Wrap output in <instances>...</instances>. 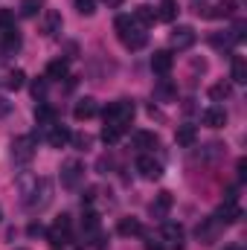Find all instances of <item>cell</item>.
I'll return each instance as SVG.
<instances>
[{
	"label": "cell",
	"mask_w": 247,
	"mask_h": 250,
	"mask_svg": "<svg viewBox=\"0 0 247 250\" xmlns=\"http://www.w3.org/2000/svg\"><path fill=\"white\" fill-rule=\"evenodd\" d=\"M134 114H137V108L131 99H117L102 111V120H105V125H117L120 131H128V125L134 123Z\"/></svg>",
	"instance_id": "6da1fadb"
},
{
	"label": "cell",
	"mask_w": 247,
	"mask_h": 250,
	"mask_svg": "<svg viewBox=\"0 0 247 250\" xmlns=\"http://www.w3.org/2000/svg\"><path fill=\"white\" fill-rule=\"evenodd\" d=\"M50 201H53V184H50L47 178H38L35 187L26 192V207L35 212V209H44Z\"/></svg>",
	"instance_id": "7a4b0ae2"
},
{
	"label": "cell",
	"mask_w": 247,
	"mask_h": 250,
	"mask_svg": "<svg viewBox=\"0 0 247 250\" xmlns=\"http://www.w3.org/2000/svg\"><path fill=\"white\" fill-rule=\"evenodd\" d=\"M70 230H73L70 215H59V218H56V224L50 227V245H53V250H62L64 245L70 242Z\"/></svg>",
	"instance_id": "3957f363"
},
{
	"label": "cell",
	"mask_w": 247,
	"mask_h": 250,
	"mask_svg": "<svg viewBox=\"0 0 247 250\" xmlns=\"http://www.w3.org/2000/svg\"><path fill=\"white\" fill-rule=\"evenodd\" d=\"M12 157H15V163H29V160L35 157V143H32V137H15V140H12Z\"/></svg>",
	"instance_id": "277c9868"
},
{
	"label": "cell",
	"mask_w": 247,
	"mask_h": 250,
	"mask_svg": "<svg viewBox=\"0 0 247 250\" xmlns=\"http://www.w3.org/2000/svg\"><path fill=\"white\" fill-rule=\"evenodd\" d=\"M137 172H140L145 181H160V178H163V166H160L154 157H148V154H143V157L137 160Z\"/></svg>",
	"instance_id": "5b68a950"
},
{
	"label": "cell",
	"mask_w": 247,
	"mask_h": 250,
	"mask_svg": "<svg viewBox=\"0 0 247 250\" xmlns=\"http://www.w3.org/2000/svg\"><path fill=\"white\" fill-rule=\"evenodd\" d=\"M172 204H175L172 192H160V195H154V201L148 204V212H151V218H160V221H163V218L169 215Z\"/></svg>",
	"instance_id": "8992f818"
},
{
	"label": "cell",
	"mask_w": 247,
	"mask_h": 250,
	"mask_svg": "<svg viewBox=\"0 0 247 250\" xmlns=\"http://www.w3.org/2000/svg\"><path fill=\"white\" fill-rule=\"evenodd\" d=\"M215 221H218V224H236V221H242V207H239V201H224V204L218 207V212H215Z\"/></svg>",
	"instance_id": "52a82bcc"
},
{
	"label": "cell",
	"mask_w": 247,
	"mask_h": 250,
	"mask_svg": "<svg viewBox=\"0 0 247 250\" xmlns=\"http://www.w3.org/2000/svg\"><path fill=\"white\" fill-rule=\"evenodd\" d=\"M102 221H99V215L96 212H84V218H82V239L84 242H96L102 233Z\"/></svg>",
	"instance_id": "ba28073f"
},
{
	"label": "cell",
	"mask_w": 247,
	"mask_h": 250,
	"mask_svg": "<svg viewBox=\"0 0 247 250\" xmlns=\"http://www.w3.org/2000/svg\"><path fill=\"white\" fill-rule=\"evenodd\" d=\"M82 175H84V166L79 163V160H67L62 166V184L67 189H73L79 181H82Z\"/></svg>",
	"instance_id": "9c48e42d"
},
{
	"label": "cell",
	"mask_w": 247,
	"mask_h": 250,
	"mask_svg": "<svg viewBox=\"0 0 247 250\" xmlns=\"http://www.w3.org/2000/svg\"><path fill=\"white\" fill-rule=\"evenodd\" d=\"M99 114V105H96V99L93 96H84V99H79L76 102V108H73V117L79 120V123H84V120H93Z\"/></svg>",
	"instance_id": "30bf717a"
},
{
	"label": "cell",
	"mask_w": 247,
	"mask_h": 250,
	"mask_svg": "<svg viewBox=\"0 0 247 250\" xmlns=\"http://www.w3.org/2000/svg\"><path fill=\"white\" fill-rule=\"evenodd\" d=\"M169 38H172V47H178V50H189V47L195 44V38H198V35H195V29H192V26H175Z\"/></svg>",
	"instance_id": "8fae6325"
},
{
	"label": "cell",
	"mask_w": 247,
	"mask_h": 250,
	"mask_svg": "<svg viewBox=\"0 0 247 250\" xmlns=\"http://www.w3.org/2000/svg\"><path fill=\"white\" fill-rule=\"evenodd\" d=\"M172 67H175V56H172L169 50H157V53L151 56V70H154L157 76H169Z\"/></svg>",
	"instance_id": "7c38bea8"
},
{
	"label": "cell",
	"mask_w": 247,
	"mask_h": 250,
	"mask_svg": "<svg viewBox=\"0 0 247 250\" xmlns=\"http://www.w3.org/2000/svg\"><path fill=\"white\" fill-rule=\"evenodd\" d=\"M70 137H73V131H70L67 125L53 123V125H50V134H47V143H50L53 148H64V146L70 143Z\"/></svg>",
	"instance_id": "4fadbf2b"
},
{
	"label": "cell",
	"mask_w": 247,
	"mask_h": 250,
	"mask_svg": "<svg viewBox=\"0 0 247 250\" xmlns=\"http://www.w3.org/2000/svg\"><path fill=\"white\" fill-rule=\"evenodd\" d=\"M120 41H123L125 50H143L148 38H145V32H140L137 26H131L128 32H123V35H120Z\"/></svg>",
	"instance_id": "5bb4252c"
},
{
	"label": "cell",
	"mask_w": 247,
	"mask_h": 250,
	"mask_svg": "<svg viewBox=\"0 0 247 250\" xmlns=\"http://www.w3.org/2000/svg\"><path fill=\"white\" fill-rule=\"evenodd\" d=\"M134 146L140 148V151H151V148H157L160 146V137L154 134V131H134Z\"/></svg>",
	"instance_id": "9a60e30c"
},
{
	"label": "cell",
	"mask_w": 247,
	"mask_h": 250,
	"mask_svg": "<svg viewBox=\"0 0 247 250\" xmlns=\"http://www.w3.org/2000/svg\"><path fill=\"white\" fill-rule=\"evenodd\" d=\"M204 125H209V128H224V125H227V111H224L221 105H209V108L204 111Z\"/></svg>",
	"instance_id": "2e32d148"
},
{
	"label": "cell",
	"mask_w": 247,
	"mask_h": 250,
	"mask_svg": "<svg viewBox=\"0 0 247 250\" xmlns=\"http://www.w3.org/2000/svg\"><path fill=\"white\" fill-rule=\"evenodd\" d=\"M62 26H64L62 12L47 9V12H44V26H41V32H44V35H56V32H62Z\"/></svg>",
	"instance_id": "e0dca14e"
},
{
	"label": "cell",
	"mask_w": 247,
	"mask_h": 250,
	"mask_svg": "<svg viewBox=\"0 0 247 250\" xmlns=\"http://www.w3.org/2000/svg\"><path fill=\"white\" fill-rule=\"evenodd\" d=\"M195 140H198V128H195V125H189V123L178 125V131H175V143H178V146L189 148Z\"/></svg>",
	"instance_id": "ac0fdd59"
},
{
	"label": "cell",
	"mask_w": 247,
	"mask_h": 250,
	"mask_svg": "<svg viewBox=\"0 0 247 250\" xmlns=\"http://www.w3.org/2000/svg\"><path fill=\"white\" fill-rule=\"evenodd\" d=\"M218 221L215 218H209V221H204V224H198V239H201V245H212L215 242V236H218Z\"/></svg>",
	"instance_id": "d6986e66"
},
{
	"label": "cell",
	"mask_w": 247,
	"mask_h": 250,
	"mask_svg": "<svg viewBox=\"0 0 247 250\" xmlns=\"http://www.w3.org/2000/svg\"><path fill=\"white\" fill-rule=\"evenodd\" d=\"M131 21H134V23H140V26H151V23L157 21V12H154L151 6H145V3H143V6H137V9H134Z\"/></svg>",
	"instance_id": "ffe728a7"
},
{
	"label": "cell",
	"mask_w": 247,
	"mask_h": 250,
	"mask_svg": "<svg viewBox=\"0 0 247 250\" xmlns=\"http://www.w3.org/2000/svg\"><path fill=\"white\" fill-rule=\"evenodd\" d=\"M117 230H120V236H125V239H131V236H143V233H145L140 218H123Z\"/></svg>",
	"instance_id": "44dd1931"
},
{
	"label": "cell",
	"mask_w": 247,
	"mask_h": 250,
	"mask_svg": "<svg viewBox=\"0 0 247 250\" xmlns=\"http://www.w3.org/2000/svg\"><path fill=\"white\" fill-rule=\"evenodd\" d=\"M35 120H38V125H50L56 123V108L53 105H47V102H38L35 105Z\"/></svg>",
	"instance_id": "7402d4cb"
},
{
	"label": "cell",
	"mask_w": 247,
	"mask_h": 250,
	"mask_svg": "<svg viewBox=\"0 0 247 250\" xmlns=\"http://www.w3.org/2000/svg\"><path fill=\"white\" fill-rule=\"evenodd\" d=\"M67 73H70V64L64 62V59H56V62L47 64V82H50V79H53V82L67 79Z\"/></svg>",
	"instance_id": "603a6c76"
},
{
	"label": "cell",
	"mask_w": 247,
	"mask_h": 250,
	"mask_svg": "<svg viewBox=\"0 0 247 250\" xmlns=\"http://www.w3.org/2000/svg\"><path fill=\"white\" fill-rule=\"evenodd\" d=\"M3 50L6 53H18L21 50V35H18L15 26L12 29H3Z\"/></svg>",
	"instance_id": "cb8c5ba5"
},
{
	"label": "cell",
	"mask_w": 247,
	"mask_h": 250,
	"mask_svg": "<svg viewBox=\"0 0 247 250\" xmlns=\"http://www.w3.org/2000/svg\"><path fill=\"white\" fill-rule=\"evenodd\" d=\"M175 93H178V87H175L172 82H166V79H160V84L154 87V96H157L160 102H172V99H175Z\"/></svg>",
	"instance_id": "d4e9b609"
},
{
	"label": "cell",
	"mask_w": 247,
	"mask_h": 250,
	"mask_svg": "<svg viewBox=\"0 0 247 250\" xmlns=\"http://www.w3.org/2000/svg\"><path fill=\"white\" fill-rule=\"evenodd\" d=\"M178 12H181V9H178V0H163V3H160V12H157V21H166V23H169V21L178 18Z\"/></svg>",
	"instance_id": "484cf974"
},
{
	"label": "cell",
	"mask_w": 247,
	"mask_h": 250,
	"mask_svg": "<svg viewBox=\"0 0 247 250\" xmlns=\"http://www.w3.org/2000/svg\"><path fill=\"white\" fill-rule=\"evenodd\" d=\"M230 93H233L230 82H218V84L209 87V99H212V102H224V99H230Z\"/></svg>",
	"instance_id": "4316f807"
},
{
	"label": "cell",
	"mask_w": 247,
	"mask_h": 250,
	"mask_svg": "<svg viewBox=\"0 0 247 250\" xmlns=\"http://www.w3.org/2000/svg\"><path fill=\"white\" fill-rule=\"evenodd\" d=\"M163 239H169V242H181L184 239V227L178 224V221H163Z\"/></svg>",
	"instance_id": "83f0119b"
},
{
	"label": "cell",
	"mask_w": 247,
	"mask_h": 250,
	"mask_svg": "<svg viewBox=\"0 0 247 250\" xmlns=\"http://www.w3.org/2000/svg\"><path fill=\"white\" fill-rule=\"evenodd\" d=\"M236 6H239L236 0H221V3L209 12V18H233V15H236Z\"/></svg>",
	"instance_id": "f1b7e54d"
},
{
	"label": "cell",
	"mask_w": 247,
	"mask_h": 250,
	"mask_svg": "<svg viewBox=\"0 0 247 250\" xmlns=\"http://www.w3.org/2000/svg\"><path fill=\"white\" fill-rule=\"evenodd\" d=\"M44 9V0H21V18H35L38 12Z\"/></svg>",
	"instance_id": "f546056e"
},
{
	"label": "cell",
	"mask_w": 247,
	"mask_h": 250,
	"mask_svg": "<svg viewBox=\"0 0 247 250\" xmlns=\"http://www.w3.org/2000/svg\"><path fill=\"white\" fill-rule=\"evenodd\" d=\"M233 82H236V84H245L247 82V62L242 56L233 59Z\"/></svg>",
	"instance_id": "4dcf8cb0"
},
{
	"label": "cell",
	"mask_w": 247,
	"mask_h": 250,
	"mask_svg": "<svg viewBox=\"0 0 247 250\" xmlns=\"http://www.w3.org/2000/svg\"><path fill=\"white\" fill-rule=\"evenodd\" d=\"M125 131H120V128H117V125H105V128H102V134H99V137H102V143H105V146H117V143H120V137H123Z\"/></svg>",
	"instance_id": "1f68e13d"
},
{
	"label": "cell",
	"mask_w": 247,
	"mask_h": 250,
	"mask_svg": "<svg viewBox=\"0 0 247 250\" xmlns=\"http://www.w3.org/2000/svg\"><path fill=\"white\" fill-rule=\"evenodd\" d=\"M23 84H26V73H23V70H12V73L6 76V87H9V90H21Z\"/></svg>",
	"instance_id": "d6a6232c"
},
{
	"label": "cell",
	"mask_w": 247,
	"mask_h": 250,
	"mask_svg": "<svg viewBox=\"0 0 247 250\" xmlns=\"http://www.w3.org/2000/svg\"><path fill=\"white\" fill-rule=\"evenodd\" d=\"M70 140H73V146H76V148H82V151H87V148H90V143H93V137H90V134H73Z\"/></svg>",
	"instance_id": "836d02e7"
},
{
	"label": "cell",
	"mask_w": 247,
	"mask_h": 250,
	"mask_svg": "<svg viewBox=\"0 0 247 250\" xmlns=\"http://www.w3.org/2000/svg\"><path fill=\"white\" fill-rule=\"evenodd\" d=\"M76 9H79V15L90 18V15L96 12V0H76Z\"/></svg>",
	"instance_id": "e575fe53"
},
{
	"label": "cell",
	"mask_w": 247,
	"mask_h": 250,
	"mask_svg": "<svg viewBox=\"0 0 247 250\" xmlns=\"http://www.w3.org/2000/svg\"><path fill=\"white\" fill-rule=\"evenodd\" d=\"M114 26H117V35H123V32H128V29H131V26H137V23H134L128 15H120V18L114 21Z\"/></svg>",
	"instance_id": "d590c367"
},
{
	"label": "cell",
	"mask_w": 247,
	"mask_h": 250,
	"mask_svg": "<svg viewBox=\"0 0 247 250\" xmlns=\"http://www.w3.org/2000/svg\"><path fill=\"white\" fill-rule=\"evenodd\" d=\"M15 26V12L12 9H0V29H12Z\"/></svg>",
	"instance_id": "8d00e7d4"
},
{
	"label": "cell",
	"mask_w": 247,
	"mask_h": 250,
	"mask_svg": "<svg viewBox=\"0 0 247 250\" xmlns=\"http://www.w3.org/2000/svg\"><path fill=\"white\" fill-rule=\"evenodd\" d=\"M44 93H47V79H35L32 82V96L35 99H44Z\"/></svg>",
	"instance_id": "74e56055"
},
{
	"label": "cell",
	"mask_w": 247,
	"mask_h": 250,
	"mask_svg": "<svg viewBox=\"0 0 247 250\" xmlns=\"http://www.w3.org/2000/svg\"><path fill=\"white\" fill-rule=\"evenodd\" d=\"M26 233H29V236L35 239V236H41V233H44V224H38V221H32V224L26 227Z\"/></svg>",
	"instance_id": "f35d334b"
},
{
	"label": "cell",
	"mask_w": 247,
	"mask_h": 250,
	"mask_svg": "<svg viewBox=\"0 0 247 250\" xmlns=\"http://www.w3.org/2000/svg\"><path fill=\"white\" fill-rule=\"evenodd\" d=\"M245 181H247V160L242 157L239 160V184H245Z\"/></svg>",
	"instance_id": "ab89813d"
},
{
	"label": "cell",
	"mask_w": 247,
	"mask_h": 250,
	"mask_svg": "<svg viewBox=\"0 0 247 250\" xmlns=\"http://www.w3.org/2000/svg\"><path fill=\"white\" fill-rule=\"evenodd\" d=\"M9 111H12V102H9V99H3V96H0V117H6V114H9Z\"/></svg>",
	"instance_id": "60d3db41"
},
{
	"label": "cell",
	"mask_w": 247,
	"mask_h": 250,
	"mask_svg": "<svg viewBox=\"0 0 247 250\" xmlns=\"http://www.w3.org/2000/svg\"><path fill=\"white\" fill-rule=\"evenodd\" d=\"M93 198H96V189H93V187H87L84 192H82V201H87V204H90Z\"/></svg>",
	"instance_id": "b9f144b4"
},
{
	"label": "cell",
	"mask_w": 247,
	"mask_h": 250,
	"mask_svg": "<svg viewBox=\"0 0 247 250\" xmlns=\"http://www.w3.org/2000/svg\"><path fill=\"white\" fill-rule=\"evenodd\" d=\"M192 70H198V73H206V62H204V59H195V62H192Z\"/></svg>",
	"instance_id": "7bdbcfd3"
},
{
	"label": "cell",
	"mask_w": 247,
	"mask_h": 250,
	"mask_svg": "<svg viewBox=\"0 0 247 250\" xmlns=\"http://www.w3.org/2000/svg\"><path fill=\"white\" fill-rule=\"evenodd\" d=\"M125 0H105V6H108V9H117V6H123Z\"/></svg>",
	"instance_id": "ee69618b"
},
{
	"label": "cell",
	"mask_w": 247,
	"mask_h": 250,
	"mask_svg": "<svg viewBox=\"0 0 247 250\" xmlns=\"http://www.w3.org/2000/svg\"><path fill=\"white\" fill-rule=\"evenodd\" d=\"M145 250H163V245H157V242H145Z\"/></svg>",
	"instance_id": "f6af8a7d"
},
{
	"label": "cell",
	"mask_w": 247,
	"mask_h": 250,
	"mask_svg": "<svg viewBox=\"0 0 247 250\" xmlns=\"http://www.w3.org/2000/svg\"><path fill=\"white\" fill-rule=\"evenodd\" d=\"M224 250H239V248H233V245H227V248H224Z\"/></svg>",
	"instance_id": "bcb514c9"
},
{
	"label": "cell",
	"mask_w": 247,
	"mask_h": 250,
	"mask_svg": "<svg viewBox=\"0 0 247 250\" xmlns=\"http://www.w3.org/2000/svg\"><path fill=\"white\" fill-rule=\"evenodd\" d=\"M0 218H3V209H0Z\"/></svg>",
	"instance_id": "7dc6e473"
}]
</instances>
